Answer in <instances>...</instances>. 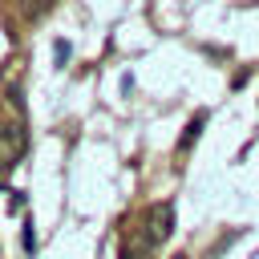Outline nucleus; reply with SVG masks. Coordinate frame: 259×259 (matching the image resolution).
<instances>
[{
	"instance_id": "obj_2",
	"label": "nucleus",
	"mask_w": 259,
	"mask_h": 259,
	"mask_svg": "<svg viewBox=\"0 0 259 259\" xmlns=\"http://www.w3.org/2000/svg\"><path fill=\"white\" fill-rule=\"evenodd\" d=\"M20 150H24V130L20 125H0V170L16 166Z\"/></svg>"
},
{
	"instance_id": "obj_1",
	"label": "nucleus",
	"mask_w": 259,
	"mask_h": 259,
	"mask_svg": "<svg viewBox=\"0 0 259 259\" xmlns=\"http://www.w3.org/2000/svg\"><path fill=\"white\" fill-rule=\"evenodd\" d=\"M174 235V206L170 202H154L142 219V243L146 247H162Z\"/></svg>"
},
{
	"instance_id": "obj_3",
	"label": "nucleus",
	"mask_w": 259,
	"mask_h": 259,
	"mask_svg": "<svg viewBox=\"0 0 259 259\" xmlns=\"http://www.w3.org/2000/svg\"><path fill=\"white\" fill-rule=\"evenodd\" d=\"M202 125H206V113H194L190 121H186V134L178 138V154H186L194 142H198V134H202Z\"/></svg>"
}]
</instances>
